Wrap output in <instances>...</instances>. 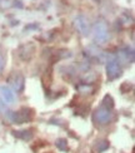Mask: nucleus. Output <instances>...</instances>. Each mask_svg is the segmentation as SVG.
<instances>
[{
    "mask_svg": "<svg viewBox=\"0 0 135 153\" xmlns=\"http://www.w3.org/2000/svg\"><path fill=\"white\" fill-rule=\"evenodd\" d=\"M6 117H8V119L11 120L13 123L23 124V123H27L33 119L34 112H33V109H30V108H21V109L18 112H13V111L8 112Z\"/></svg>",
    "mask_w": 135,
    "mask_h": 153,
    "instance_id": "1",
    "label": "nucleus"
},
{
    "mask_svg": "<svg viewBox=\"0 0 135 153\" xmlns=\"http://www.w3.org/2000/svg\"><path fill=\"white\" fill-rule=\"evenodd\" d=\"M93 35H94V39L98 43H105L109 38V30L106 24L103 22L96 23L93 29Z\"/></svg>",
    "mask_w": 135,
    "mask_h": 153,
    "instance_id": "2",
    "label": "nucleus"
},
{
    "mask_svg": "<svg viewBox=\"0 0 135 153\" xmlns=\"http://www.w3.org/2000/svg\"><path fill=\"white\" fill-rule=\"evenodd\" d=\"M94 119L100 124H108L113 119V113H111V111L105 109V108L101 107L99 109H96V112L94 114Z\"/></svg>",
    "mask_w": 135,
    "mask_h": 153,
    "instance_id": "3",
    "label": "nucleus"
},
{
    "mask_svg": "<svg viewBox=\"0 0 135 153\" xmlns=\"http://www.w3.org/2000/svg\"><path fill=\"white\" fill-rule=\"evenodd\" d=\"M106 74H108V78L110 80H114L119 78V76L121 75V67L118 62L115 60H110L108 63L106 65Z\"/></svg>",
    "mask_w": 135,
    "mask_h": 153,
    "instance_id": "4",
    "label": "nucleus"
},
{
    "mask_svg": "<svg viewBox=\"0 0 135 153\" xmlns=\"http://www.w3.org/2000/svg\"><path fill=\"white\" fill-rule=\"evenodd\" d=\"M24 76L20 73H13L9 78H8V83L13 87V89L16 92H21L24 88Z\"/></svg>",
    "mask_w": 135,
    "mask_h": 153,
    "instance_id": "5",
    "label": "nucleus"
},
{
    "mask_svg": "<svg viewBox=\"0 0 135 153\" xmlns=\"http://www.w3.org/2000/svg\"><path fill=\"white\" fill-rule=\"evenodd\" d=\"M35 52V45L34 44H24L19 48V56L23 59V60H30L33 58Z\"/></svg>",
    "mask_w": 135,
    "mask_h": 153,
    "instance_id": "6",
    "label": "nucleus"
},
{
    "mask_svg": "<svg viewBox=\"0 0 135 153\" xmlns=\"http://www.w3.org/2000/svg\"><path fill=\"white\" fill-rule=\"evenodd\" d=\"M74 24H75V28H76V30H78L79 33H81L83 35H88V33H89V23H88L85 16H83V15L76 16V19L74 20Z\"/></svg>",
    "mask_w": 135,
    "mask_h": 153,
    "instance_id": "7",
    "label": "nucleus"
},
{
    "mask_svg": "<svg viewBox=\"0 0 135 153\" xmlns=\"http://www.w3.org/2000/svg\"><path fill=\"white\" fill-rule=\"evenodd\" d=\"M0 95H1V98L4 99L5 103H8V104H11L15 102V94L13 92V89L6 85L0 87Z\"/></svg>",
    "mask_w": 135,
    "mask_h": 153,
    "instance_id": "8",
    "label": "nucleus"
},
{
    "mask_svg": "<svg viewBox=\"0 0 135 153\" xmlns=\"http://www.w3.org/2000/svg\"><path fill=\"white\" fill-rule=\"evenodd\" d=\"M14 136L18 137L19 139H23V141H29V139L33 138V131L29 129H24V131H15Z\"/></svg>",
    "mask_w": 135,
    "mask_h": 153,
    "instance_id": "9",
    "label": "nucleus"
},
{
    "mask_svg": "<svg viewBox=\"0 0 135 153\" xmlns=\"http://www.w3.org/2000/svg\"><path fill=\"white\" fill-rule=\"evenodd\" d=\"M103 108L109 109V111H111L114 108V100H113V98L109 94H106L104 97V99H103Z\"/></svg>",
    "mask_w": 135,
    "mask_h": 153,
    "instance_id": "10",
    "label": "nucleus"
},
{
    "mask_svg": "<svg viewBox=\"0 0 135 153\" xmlns=\"http://www.w3.org/2000/svg\"><path fill=\"white\" fill-rule=\"evenodd\" d=\"M108 148H109V141H106V139L100 141V142H98V144H96V151H98L99 153L106 151Z\"/></svg>",
    "mask_w": 135,
    "mask_h": 153,
    "instance_id": "11",
    "label": "nucleus"
},
{
    "mask_svg": "<svg viewBox=\"0 0 135 153\" xmlns=\"http://www.w3.org/2000/svg\"><path fill=\"white\" fill-rule=\"evenodd\" d=\"M76 88H78V91H79L80 93H89V92H91V91H93V87H91V85H89V84H86V83L79 84Z\"/></svg>",
    "mask_w": 135,
    "mask_h": 153,
    "instance_id": "12",
    "label": "nucleus"
},
{
    "mask_svg": "<svg viewBox=\"0 0 135 153\" xmlns=\"http://www.w3.org/2000/svg\"><path fill=\"white\" fill-rule=\"evenodd\" d=\"M56 147L59 148L60 151H68V141L66 139H63V138L58 139L56 141Z\"/></svg>",
    "mask_w": 135,
    "mask_h": 153,
    "instance_id": "13",
    "label": "nucleus"
},
{
    "mask_svg": "<svg viewBox=\"0 0 135 153\" xmlns=\"http://www.w3.org/2000/svg\"><path fill=\"white\" fill-rule=\"evenodd\" d=\"M125 88H128V89H129V91H130V89L133 88V85H131V84H129V83H128V82H125L124 84L121 85V92H123V93L125 92Z\"/></svg>",
    "mask_w": 135,
    "mask_h": 153,
    "instance_id": "14",
    "label": "nucleus"
},
{
    "mask_svg": "<svg viewBox=\"0 0 135 153\" xmlns=\"http://www.w3.org/2000/svg\"><path fill=\"white\" fill-rule=\"evenodd\" d=\"M4 64H5V60L3 58V55H0V72L4 69Z\"/></svg>",
    "mask_w": 135,
    "mask_h": 153,
    "instance_id": "15",
    "label": "nucleus"
},
{
    "mask_svg": "<svg viewBox=\"0 0 135 153\" xmlns=\"http://www.w3.org/2000/svg\"><path fill=\"white\" fill-rule=\"evenodd\" d=\"M38 28V24H33V25H28L27 28H25V30H30V29H36Z\"/></svg>",
    "mask_w": 135,
    "mask_h": 153,
    "instance_id": "16",
    "label": "nucleus"
}]
</instances>
